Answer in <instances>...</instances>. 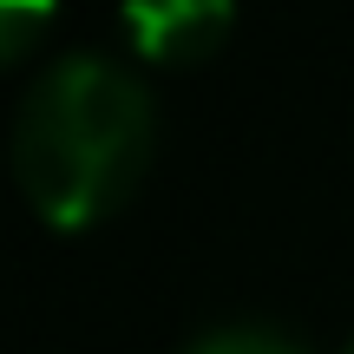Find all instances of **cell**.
Here are the masks:
<instances>
[{
    "instance_id": "cell-4",
    "label": "cell",
    "mask_w": 354,
    "mask_h": 354,
    "mask_svg": "<svg viewBox=\"0 0 354 354\" xmlns=\"http://www.w3.org/2000/svg\"><path fill=\"white\" fill-rule=\"evenodd\" d=\"M46 20H53L46 0H0V59H7V53H20Z\"/></svg>"
},
{
    "instance_id": "cell-1",
    "label": "cell",
    "mask_w": 354,
    "mask_h": 354,
    "mask_svg": "<svg viewBox=\"0 0 354 354\" xmlns=\"http://www.w3.org/2000/svg\"><path fill=\"white\" fill-rule=\"evenodd\" d=\"M151 151V92L112 53L73 46L39 66L13 118V171L53 223L112 210Z\"/></svg>"
},
{
    "instance_id": "cell-5",
    "label": "cell",
    "mask_w": 354,
    "mask_h": 354,
    "mask_svg": "<svg viewBox=\"0 0 354 354\" xmlns=\"http://www.w3.org/2000/svg\"><path fill=\"white\" fill-rule=\"evenodd\" d=\"M342 354H354V335H348V348H342Z\"/></svg>"
},
{
    "instance_id": "cell-3",
    "label": "cell",
    "mask_w": 354,
    "mask_h": 354,
    "mask_svg": "<svg viewBox=\"0 0 354 354\" xmlns=\"http://www.w3.org/2000/svg\"><path fill=\"white\" fill-rule=\"evenodd\" d=\"M184 354H315V348L295 342L276 322H216V328H203Z\"/></svg>"
},
{
    "instance_id": "cell-2",
    "label": "cell",
    "mask_w": 354,
    "mask_h": 354,
    "mask_svg": "<svg viewBox=\"0 0 354 354\" xmlns=\"http://www.w3.org/2000/svg\"><path fill=\"white\" fill-rule=\"evenodd\" d=\"M230 26L223 0H131L125 7V33L158 59H190L210 53V39Z\"/></svg>"
}]
</instances>
